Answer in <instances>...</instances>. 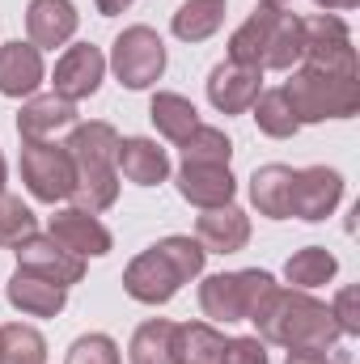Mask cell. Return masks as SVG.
Listing matches in <instances>:
<instances>
[{
	"label": "cell",
	"mask_w": 360,
	"mask_h": 364,
	"mask_svg": "<svg viewBox=\"0 0 360 364\" xmlns=\"http://www.w3.org/2000/svg\"><path fill=\"white\" fill-rule=\"evenodd\" d=\"M250 322L259 326V335L268 343H280L288 352H301V348L327 352L344 335L335 314L322 301H314L305 288H271V292H263V301L250 309Z\"/></svg>",
	"instance_id": "cell-1"
},
{
	"label": "cell",
	"mask_w": 360,
	"mask_h": 364,
	"mask_svg": "<svg viewBox=\"0 0 360 364\" xmlns=\"http://www.w3.org/2000/svg\"><path fill=\"white\" fill-rule=\"evenodd\" d=\"M203 259H208V250L199 242L166 237V242H157V246H149L144 255L132 259V267L123 272V288H127L132 301L166 305L186 279H195L203 272Z\"/></svg>",
	"instance_id": "cell-2"
},
{
	"label": "cell",
	"mask_w": 360,
	"mask_h": 364,
	"mask_svg": "<svg viewBox=\"0 0 360 364\" xmlns=\"http://www.w3.org/2000/svg\"><path fill=\"white\" fill-rule=\"evenodd\" d=\"M68 157L77 166V186L73 199L85 212H106L119 199V132L110 123H81L68 136Z\"/></svg>",
	"instance_id": "cell-3"
},
{
	"label": "cell",
	"mask_w": 360,
	"mask_h": 364,
	"mask_svg": "<svg viewBox=\"0 0 360 364\" xmlns=\"http://www.w3.org/2000/svg\"><path fill=\"white\" fill-rule=\"evenodd\" d=\"M305 51V30H301V17L284 13V9H259L250 13L233 38H229V60L233 64H246V68H292Z\"/></svg>",
	"instance_id": "cell-4"
},
{
	"label": "cell",
	"mask_w": 360,
	"mask_h": 364,
	"mask_svg": "<svg viewBox=\"0 0 360 364\" xmlns=\"http://www.w3.org/2000/svg\"><path fill=\"white\" fill-rule=\"evenodd\" d=\"M284 97L297 114V123H322V119H352L360 110V81L335 77L318 68H297L284 85Z\"/></svg>",
	"instance_id": "cell-5"
},
{
	"label": "cell",
	"mask_w": 360,
	"mask_h": 364,
	"mask_svg": "<svg viewBox=\"0 0 360 364\" xmlns=\"http://www.w3.org/2000/svg\"><path fill=\"white\" fill-rule=\"evenodd\" d=\"M275 288L268 272H229V275H208L199 288V305L216 322H242L250 309L263 301V292Z\"/></svg>",
	"instance_id": "cell-6"
},
{
	"label": "cell",
	"mask_w": 360,
	"mask_h": 364,
	"mask_svg": "<svg viewBox=\"0 0 360 364\" xmlns=\"http://www.w3.org/2000/svg\"><path fill=\"white\" fill-rule=\"evenodd\" d=\"M21 178H26V186H30L34 199L55 203V199H73L77 166H73L68 149H60V144L21 140Z\"/></svg>",
	"instance_id": "cell-7"
},
{
	"label": "cell",
	"mask_w": 360,
	"mask_h": 364,
	"mask_svg": "<svg viewBox=\"0 0 360 364\" xmlns=\"http://www.w3.org/2000/svg\"><path fill=\"white\" fill-rule=\"evenodd\" d=\"M110 64H115V77H119L127 90H149V85L166 73V43L157 38V30L132 26V30H123V34L115 38Z\"/></svg>",
	"instance_id": "cell-8"
},
{
	"label": "cell",
	"mask_w": 360,
	"mask_h": 364,
	"mask_svg": "<svg viewBox=\"0 0 360 364\" xmlns=\"http://www.w3.org/2000/svg\"><path fill=\"white\" fill-rule=\"evenodd\" d=\"M305 30V51L301 60L318 73H335V77H356V51H352V34L339 17L318 13L309 21H301Z\"/></svg>",
	"instance_id": "cell-9"
},
{
	"label": "cell",
	"mask_w": 360,
	"mask_h": 364,
	"mask_svg": "<svg viewBox=\"0 0 360 364\" xmlns=\"http://www.w3.org/2000/svg\"><path fill=\"white\" fill-rule=\"evenodd\" d=\"M344 199V178L327 166H309V170H292L288 178V203H284V220L301 216V220H327L335 212V203Z\"/></svg>",
	"instance_id": "cell-10"
},
{
	"label": "cell",
	"mask_w": 360,
	"mask_h": 364,
	"mask_svg": "<svg viewBox=\"0 0 360 364\" xmlns=\"http://www.w3.org/2000/svg\"><path fill=\"white\" fill-rule=\"evenodd\" d=\"M13 250H17V267L47 275V279H55V284H64V288H68V284H77V279L85 275V259H81V255H73V250H64L51 233H47V237L30 233V237H26V242H17Z\"/></svg>",
	"instance_id": "cell-11"
},
{
	"label": "cell",
	"mask_w": 360,
	"mask_h": 364,
	"mask_svg": "<svg viewBox=\"0 0 360 364\" xmlns=\"http://www.w3.org/2000/svg\"><path fill=\"white\" fill-rule=\"evenodd\" d=\"M259 85H263V73H259V68H246V64L225 60V64H216L212 77H208V97H212L216 110H225V114H242V110L255 106Z\"/></svg>",
	"instance_id": "cell-12"
},
{
	"label": "cell",
	"mask_w": 360,
	"mask_h": 364,
	"mask_svg": "<svg viewBox=\"0 0 360 364\" xmlns=\"http://www.w3.org/2000/svg\"><path fill=\"white\" fill-rule=\"evenodd\" d=\"M102 77H106V60H102L97 47H90V43L68 47L64 60L55 64V93L68 97V102H81V97L97 93Z\"/></svg>",
	"instance_id": "cell-13"
},
{
	"label": "cell",
	"mask_w": 360,
	"mask_h": 364,
	"mask_svg": "<svg viewBox=\"0 0 360 364\" xmlns=\"http://www.w3.org/2000/svg\"><path fill=\"white\" fill-rule=\"evenodd\" d=\"M47 233L64 246V250H73V255H106L110 250V233H106V225L85 212V208H64V212H55L51 216V225H47Z\"/></svg>",
	"instance_id": "cell-14"
},
{
	"label": "cell",
	"mask_w": 360,
	"mask_h": 364,
	"mask_svg": "<svg viewBox=\"0 0 360 364\" xmlns=\"http://www.w3.org/2000/svg\"><path fill=\"white\" fill-rule=\"evenodd\" d=\"M195 233H199V246L208 255H238L250 242V220H246L242 208L221 203V208H203Z\"/></svg>",
	"instance_id": "cell-15"
},
{
	"label": "cell",
	"mask_w": 360,
	"mask_h": 364,
	"mask_svg": "<svg viewBox=\"0 0 360 364\" xmlns=\"http://www.w3.org/2000/svg\"><path fill=\"white\" fill-rule=\"evenodd\" d=\"M233 174L229 166H203V161H182L179 170V195L195 208H221L233 199Z\"/></svg>",
	"instance_id": "cell-16"
},
{
	"label": "cell",
	"mask_w": 360,
	"mask_h": 364,
	"mask_svg": "<svg viewBox=\"0 0 360 364\" xmlns=\"http://www.w3.org/2000/svg\"><path fill=\"white\" fill-rule=\"evenodd\" d=\"M26 30L34 47H64L77 34V9L73 0H30Z\"/></svg>",
	"instance_id": "cell-17"
},
{
	"label": "cell",
	"mask_w": 360,
	"mask_h": 364,
	"mask_svg": "<svg viewBox=\"0 0 360 364\" xmlns=\"http://www.w3.org/2000/svg\"><path fill=\"white\" fill-rule=\"evenodd\" d=\"M9 301H13L21 314H34V318H55V314L64 309L68 292H64V284H55V279H47V275L17 267V275L9 279Z\"/></svg>",
	"instance_id": "cell-18"
},
{
	"label": "cell",
	"mask_w": 360,
	"mask_h": 364,
	"mask_svg": "<svg viewBox=\"0 0 360 364\" xmlns=\"http://www.w3.org/2000/svg\"><path fill=\"white\" fill-rule=\"evenodd\" d=\"M43 81V55L34 43H4L0 47V93L4 97H26Z\"/></svg>",
	"instance_id": "cell-19"
},
{
	"label": "cell",
	"mask_w": 360,
	"mask_h": 364,
	"mask_svg": "<svg viewBox=\"0 0 360 364\" xmlns=\"http://www.w3.org/2000/svg\"><path fill=\"white\" fill-rule=\"evenodd\" d=\"M115 166L123 170V178L136 182V186H157V182L170 178V157H166V149H157V144L144 140V136L119 140V157H115Z\"/></svg>",
	"instance_id": "cell-20"
},
{
	"label": "cell",
	"mask_w": 360,
	"mask_h": 364,
	"mask_svg": "<svg viewBox=\"0 0 360 364\" xmlns=\"http://www.w3.org/2000/svg\"><path fill=\"white\" fill-rule=\"evenodd\" d=\"M77 123V106L60 93H47V97H30L17 114V132L21 140H47L51 132L60 127H73Z\"/></svg>",
	"instance_id": "cell-21"
},
{
	"label": "cell",
	"mask_w": 360,
	"mask_h": 364,
	"mask_svg": "<svg viewBox=\"0 0 360 364\" xmlns=\"http://www.w3.org/2000/svg\"><path fill=\"white\" fill-rule=\"evenodd\" d=\"M132 364H182V326L153 318L132 335Z\"/></svg>",
	"instance_id": "cell-22"
},
{
	"label": "cell",
	"mask_w": 360,
	"mask_h": 364,
	"mask_svg": "<svg viewBox=\"0 0 360 364\" xmlns=\"http://www.w3.org/2000/svg\"><path fill=\"white\" fill-rule=\"evenodd\" d=\"M149 119H153L157 132H162L166 140H174V144H182V140L199 127V114H195V106H191L182 93H157L153 106H149Z\"/></svg>",
	"instance_id": "cell-23"
},
{
	"label": "cell",
	"mask_w": 360,
	"mask_h": 364,
	"mask_svg": "<svg viewBox=\"0 0 360 364\" xmlns=\"http://www.w3.org/2000/svg\"><path fill=\"white\" fill-rule=\"evenodd\" d=\"M225 21V0H186L174 13V34L182 43H203L221 30Z\"/></svg>",
	"instance_id": "cell-24"
},
{
	"label": "cell",
	"mask_w": 360,
	"mask_h": 364,
	"mask_svg": "<svg viewBox=\"0 0 360 364\" xmlns=\"http://www.w3.org/2000/svg\"><path fill=\"white\" fill-rule=\"evenodd\" d=\"M47 360V343L34 326L9 322L0 326V364H43Z\"/></svg>",
	"instance_id": "cell-25"
},
{
	"label": "cell",
	"mask_w": 360,
	"mask_h": 364,
	"mask_svg": "<svg viewBox=\"0 0 360 364\" xmlns=\"http://www.w3.org/2000/svg\"><path fill=\"white\" fill-rule=\"evenodd\" d=\"M335 255L331 250H322V246H309V250H297L292 259H288V267H284V275H288V284L292 288H318V284H327L331 275H335Z\"/></svg>",
	"instance_id": "cell-26"
},
{
	"label": "cell",
	"mask_w": 360,
	"mask_h": 364,
	"mask_svg": "<svg viewBox=\"0 0 360 364\" xmlns=\"http://www.w3.org/2000/svg\"><path fill=\"white\" fill-rule=\"evenodd\" d=\"M233 157V144L221 127H195L186 140H182V161H203V166H229Z\"/></svg>",
	"instance_id": "cell-27"
},
{
	"label": "cell",
	"mask_w": 360,
	"mask_h": 364,
	"mask_svg": "<svg viewBox=\"0 0 360 364\" xmlns=\"http://www.w3.org/2000/svg\"><path fill=\"white\" fill-rule=\"evenodd\" d=\"M255 123H259V132H268L275 140H288L301 127L292 106H288V97H284V90H271L263 97H255Z\"/></svg>",
	"instance_id": "cell-28"
},
{
	"label": "cell",
	"mask_w": 360,
	"mask_h": 364,
	"mask_svg": "<svg viewBox=\"0 0 360 364\" xmlns=\"http://www.w3.org/2000/svg\"><path fill=\"white\" fill-rule=\"evenodd\" d=\"M225 356V335L208 322L182 326V364H221Z\"/></svg>",
	"instance_id": "cell-29"
},
{
	"label": "cell",
	"mask_w": 360,
	"mask_h": 364,
	"mask_svg": "<svg viewBox=\"0 0 360 364\" xmlns=\"http://www.w3.org/2000/svg\"><path fill=\"white\" fill-rule=\"evenodd\" d=\"M34 229H38L34 212H30L21 199H13V195L0 191V246H17V242H26Z\"/></svg>",
	"instance_id": "cell-30"
},
{
	"label": "cell",
	"mask_w": 360,
	"mask_h": 364,
	"mask_svg": "<svg viewBox=\"0 0 360 364\" xmlns=\"http://www.w3.org/2000/svg\"><path fill=\"white\" fill-rule=\"evenodd\" d=\"M68 364H119V348L110 335H81L68 348Z\"/></svg>",
	"instance_id": "cell-31"
},
{
	"label": "cell",
	"mask_w": 360,
	"mask_h": 364,
	"mask_svg": "<svg viewBox=\"0 0 360 364\" xmlns=\"http://www.w3.org/2000/svg\"><path fill=\"white\" fill-rule=\"evenodd\" d=\"M331 314H335V322H339V331L344 335H360V288H339V296H335V305H331Z\"/></svg>",
	"instance_id": "cell-32"
},
{
	"label": "cell",
	"mask_w": 360,
	"mask_h": 364,
	"mask_svg": "<svg viewBox=\"0 0 360 364\" xmlns=\"http://www.w3.org/2000/svg\"><path fill=\"white\" fill-rule=\"evenodd\" d=\"M221 364H268V348H263V339H250V335L225 339V356H221Z\"/></svg>",
	"instance_id": "cell-33"
},
{
	"label": "cell",
	"mask_w": 360,
	"mask_h": 364,
	"mask_svg": "<svg viewBox=\"0 0 360 364\" xmlns=\"http://www.w3.org/2000/svg\"><path fill=\"white\" fill-rule=\"evenodd\" d=\"M288 364H335V360H327V352L301 348V352H288Z\"/></svg>",
	"instance_id": "cell-34"
},
{
	"label": "cell",
	"mask_w": 360,
	"mask_h": 364,
	"mask_svg": "<svg viewBox=\"0 0 360 364\" xmlns=\"http://www.w3.org/2000/svg\"><path fill=\"white\" fill-rule=\"evenodd\" d=\"M127 4H132V0H97V13H102V17H115V13H123Z\"/></svg>",
	"instance_id": "cell-35"
},
{
	"label": "cell",
	"mask_w": 360,
	"mask_h": 364,
	"mask_svg": "<svg viewBox=\"0 0 360 364\" xmlns=\"http://www.w3.org/2000/svg\"><path fill=\"white\" fill-rule=\"evenodd\" d=\"M314 4H322V9H356L360 0H314Z\"/></svg>",
	"instance_id": "cell-36"
},
{
	"label": "cell",
	"mask_w": 360,
	"mask_h": 364,
	"mask_svg": "<svg viewBox=\"0 0 360 364\" xmlns=\"http://www.w3.org/2000/svg\"><path fill=\"white\" fill-rule=\"evenodd\" d=\"M263 4H268V9H284V4H288V0H263Z\"/></svg>",
	"instance_id": "cell-37"
},
{
	"label": "cell",
	"mask_w": 360,
	"mask_h": 364,
	"mask_svg": "<svg viewBox=\"0 0 360 364\" xmlns=\"http://www.w3.org/2000/svg\"><path fill=\"white\" fill-rule=\"evenodd\" d=\"M0 186H4V157H0Z\"/></svg>",
	"instance_id": "cell-38"
}]
</instances>
